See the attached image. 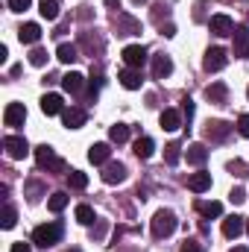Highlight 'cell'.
<instances>
[{"label":"cell","mask_w":249,"mask_h":252,"mask_svg":"<svg viewBox=\"0 0 249 252\" xmlns=\"http://www.w3.org/2000/svg\"><path fill=\"white\" fill-rule=\"evenodd\" d=\"M35 164H38L41 170H47V173H62L64 170V161L53 153V147H47V144L35 147Z\"/></svg>","instance_id":"cell-1"},{"label":"cell","mask_w":249,"mask_h":252,"mask_svg":"<svg viewBox=\"0 0 249 252\" xmlns=\"http://www.w3.org/2000/svg\"><path fill=\"white\" fill-rule=\"evenodd\" d=\"M59 238H62V223H44V226H35L32 229V244H38V247H53V244H59Z\"/></svg>","instance_id":"cell-2"},{"label":"cell","mask_w":249,"mask_h":252,"mask_svg":"<svg viewBox=\"0 0 249 252\" xmlns=\"http://www.w3.org/2000/svg\"><path fill=\"white\" fill-rule=\"evenodd\" d=\"M176 226H179V220L173 211H164V208L156 211V217H153V235L156 238H170L176 232Z\"/></svg>","instance_id":"cell-3"},{"label":"cell","mask_w":249,"mask_h":252,"mask_svg":"<svg viewBox=\"0 0 249 252\" xmlns=\"http://www.w3.org/2000/svg\"><path fill=\"white\" fill-rule=\"evenodd\" d=\"M229 64V53L223 50V47H211L208 53H205V59H202V67L208 70V73H217V70H223Z\"/></svg>","instance_id":"cell-4"},{"label":"cell","mask_w":249,"mask_h":252,"mask_svg":"<svg viewBox=\"0 0 249 252\" xmlns=\"http://www.w3.org/2000/svg\"><path fill=\"white\" fill-rule=\"evenodd\" d=\"M3 150L9 153V158H24V156L30 153V144H27V138H21V135H6V138H3Z\"/></svg>","instance_id":"cell-5"},{"label":"cell","mask_w":249,"mask_h":252,"mask_svg":"<svg viewBox=\"0 0 249 252\" xmlns=\"http://www.w3.org/2000/svg\"><path fill=\"white\" fill-rule=\"evenodd\" d=\"M124 62H126V67H141V64L147 62V47L144 44H129V47H124Z\"/></svg>","instance_id":"cell-6"},{"label":"cell","mask_w":249,"mask_h":252,"mask_svg":"<svg viewBox=\"0 0 249 252\" xmlns=\"http://www.w3.org/2000/svg\"><path fill=\"white\" fill-rule=\"evenodd\" d=\"M126 179V167L121 161H106V167H103V182L106 185H121Z\"/></svg>","instance_id":"cell-7"},{"label":"cell","mask_w":249,"mask_h":252,"mask_svg":"<svg viewBox=\"0 0 249 252\" xmlns=\"http://www.w3.org/2000/svg\"><path fill=\"white\" fill-rule=\"evenodd\" d=\"M24 121H27V109H24V103H9L6 112H3V124L6 126H24Z\"/></svg>","instance_id":"cell-8"},{"label":"cell","mask_w":249,"mask_h":252,"mask_svg":"<svg viewBox=\"0 0 249 252\" xmlns=\"http://www.w3.org/2000/svg\"><path fill=\"white\" fill-rule=\"evenodd\" d=\"M208 30H211L214 35H232V32H235V21H232L229 15H214V18L208 21Z\"/></svg>","instance_id":"cell-9"},{"label":"cell","mask_w":249,"mask_h":252,"mask_svg":"<svg viewBox=\"0 0 249 252\" xmlns=\"http://www.w3.org/2000/svg\"><path fill=\"white\" fill-rule=\"evenodd\" d=\"M229 132H232V126L226 124V121H208L205 124V138L208 141H226Z\"/></svg>","instance_id":"cell-10"},{"label":"cell","mask_w":249,"mask_h":252,"mask_svg":"<svg viewBox=\"0 0 249 252\" xmlns=\"http://www.w3.org/2000/svg\"><path fill=\"white\" fill-rule=\"evenodd\" d=\"M247 229V220L244 217H238V214H232V217H226L223 220V235L229 238V241H235V238H241V232Z\"/></svg>","instance_id":"cell-11"},{"label":"cell","mask_w":249,"mask_h":252,"mask_svg":"<svg viewBox=\"0 0 249 252\" xmlns=\"http://www.w3.org/2000/svg\"><path fill=\"white\" fill-rule=\"evenodd\" d=\"M170 73H173L170 56H167V53H156V56H153V76H156V79H164V76H170Z\"/></svg>","instance_id":"cell-12"},{"label":"cell","mask_w":249,"mask_h":252,"mask_svg":"<svg viewBox=\"0 0 249 252\" xmlns=\"http://www.w3.org/2000/svg\"><path fill=\"white\" fill-rule=\"evenodd\" d=\"M187 188L193 190V193H205V190L211 188V173H205V170L190 173V176H187Z\"/></svg>","instance_id":"cell-13"},{"label":"cell","mask_w":249,"mask_h":252,"mask_svg":"<svg viewBox=\"0 0 249 252\" xmlns=\"http://www.w3.org/2000/svg\"><path fill=\"white\" fill-rule=\"evenodd\" d=\"M235 56H249V27H235Z\"/></svg>","instance_id":"cell-14"},{"label":"cell","mask_w":249,"mask_h":252,"mask_svg":"<svg viewBox=\"0 0 249 252\" xmlns=\"http://www.w3.org/2000/svg\"><path fill=\"white\" fill-rule=\"evenodd\" d=\"M41 112H44V115H62L64 112L62 94H44V97H41Z\"/></svg>","instance_id":"cell-15"},{"label":"cell","mask_w":249,"mask_h":252,"mask_svg":"<svg viewBox=\"0 0 249 252\" xmlns=\"http://www.w3.org/2000/svg\"><path fill=\"white\" fill-rule=\"evenodd\" d=\"M18 38H21V44H35L38 38H41V27L38 24H24L21 30H18Z\"/></svg>","instance_id":"cell-16"},{"label":"cell","mask_w":249,"mask_h":252,"mask_svg":"<svg viewBox=\"0 0 249 252\" xmlns=\"http://www.w3.org/2000/svg\"><path fill=\"white\" fill-rule=\"evenodd\" d=\"M205 161H208V150H205V144H190V147H187V164L202 167Z\"/></svg>","instance_id":"cell-17"},{"label":"cell","mask_w":249,"mask_h":252,"mask_svg":"<svg viewBox=\"0 0 249 252\" xmlns=\"http://www.w3.org/2000/svg\"><path fill=\"white\" fill-rule=\"evenodd\" d=\"M118 79H121V85H124L126 91H138V88H141V82H144V79H141V73H138L135 67L121 70V76H118Z\"/></svg>","instance_id":"cell-18"},{"label":"cell","mask_w":249,"mask_h":252,"mask_svg":"<svg viewBox=\"0 0 249 252\" xmlns=\"http://www.w3.org/2000/svg\"><path fill=\"white\" fill-rule=\"evenodd\" d=\"M82 85H85V76H82V73H76V70H70V73H64V76H62V88H64V91H70V94H79V91H82Z\"/></svg>","instance_id":"cell-19"},{"label":"cell","mask_w":249,"mask_h":252,"mask_svg":"<svg viewBox=\"0 0 249 252\" xmlns=\"http://www.w3.org/2000/svg\"><path fill=\"white\" fill-rule=\"evenodd\" d=\"M179 126H182V115H179L176 109H164V112H161V129H164V132H176Z\"/></svg>","instance_id":"cell-20"},{"label":"cell","mask_w":249,"mask_h":252,"mask_svg":"<svg viewBox=\"0 0 249 252\" xmlns=\"http://www.w3.org/2000/svg\"><path fill=\"white\" fill-rule=\"evenodd\" d=\"M205 97H208L211 103L223 106V103H226V97H229V88H226L223 82H214V85H208V88H205Z\"/></svg>","instance_id":"cell-21"},{"label":"cell","mask_w":249,"mask_h":252,"mask_svg":"<svg viewBox=\"0 0 249 252\" xmlns=\"http://www.w3.org/2000/svg\"><path fill=\"white\" fill-rule=\"evenodd\" d=\"M109 156H112L109 144H94V147L88 150V161H91V164H106V161H109Z\"/></svg>","instance_id":"cell-22"},{"label":"cell","mask_w":249,"mask_h":252,"mask_svg":"<svg viewBox=\"0 0 249 252\" xmlns=\"http://www.w3.org/2000/svg\"><path fill=\"white\" fill-rule=\"evenodd\" d=\"M62 121H64L67 129H79V126L85 124V112H82V109H64Z\"/></svg>","instance_id":"cell-23"},{"label":"cell","mask_w":249,"mask_h":252,"mask_svg":"<svg viewBox=\"0 0 249 252\" xmlns=\"http://www.w3.org/2000/svg\"><path fill=\"white\" fill-rule=\"evenodd\" d=\"M56 59L64 62V64H70V62H76V59H79V50H76L73 44H59V47H56Z\"/></svg>","instance_id":"cell-24"},{"label":"cell","mask_w":249,"mask_h":252,"mask_svg":"<svg viewBox=\"0 0 249 252\" xmlns=\"http://www.w3.org/2000/svg\"><path fill=\"white\" fill-rule=\"evenodd\" d=\"M38 12H41V18H47V21H56V18H59V3H56V0H38Z\"/></svg>","instance_id":"cell-25"},{"label":"cell","mask_w":249,"mask_h":252,"mask_svg":"<svg viewBox=\"0 0 249 252\" xmlns=\"http://www.w3.org/2000/svg\"><path fill=\"white\" fill-rule=\"evenodd\" d=\"M153 150H156L153 138H138V141H135V156H138V158H150Z\"/></svg>","instance_id":"cell-26"},{"label":"cell","mask_w":249,"mask_h":252,"mask_svg":"<svg viewBox=\"0 0 249 252\" xmlns=\"http://www.w3.org/2000/svg\"><path fill=\"white\" fill-rule=\"evenodd\" d=\"M67 185H70L73 190L88 188V176H85L82 170H70V173H67Z\"/></svg>","instance_id":"cell-27"},{"label":"cell","mask_w":249,"mask_h":252,"mask_svg":"<svg viewBox=\"0 0 249 252\" xmlns=\"http://www.w3.org/2000/svg\"><path fill=\"white\" fill-rule=\"evenodd\" d=\"M109 138H112L115 144H126V141H129V126L126 124H115L112 129H109Z\"/></svg>","instance_id":"cell-28"},{"label":"cell","mask_w":249,"mask_h":252,"mask_svg":"<svg viewBox=\"0 0 249 252\" xmlns=\"http://www.w3.org/2000/svg\"><path fill=\"white\" fill-rule=\"evenodd\" d=\"M179 158H182V147H179L176 141H173V144H167V147H164V161L173 167V164H179Z\"/></svg>","instance_id":"cell-29"},{"label":"cell","mask_w":249,"mask_h":252,"mask_svg":"<svg viewBox=\"0 0 249 252\" xmlns=\"http://www.w3.org/2000/svg\"><path fill=\"white\" fill-rule=\"evenodd\" d=\"M196 208H199L202 217H220L223 214V205L220 202H196Z\"/></svg>","instance_id":"cell-30"},{"label":"cell","mask_w":249,"mask_h":252,"mask_svg":"<svg viewBox=\"0 0 249 252\" xmlns=\"http://www.w3.org/2000/svg\"><path fill=\"white\" fill-rule=\"evenodd\" d=\"M64 205H67V193H64V190H56V193H50V199H47V208H50V211H56V214H59Z\"/></svg>","instance_id":"cell-31"},{"label":"cell","mask_w":249,"mask_h":252,"mask_svg":"<svg viewBox=\"0 0 249 252\" xmlns=\"http://www.w3.org/2000/svg\"><path fill=\"white\" fill-rule=\"evenodd\" d=\"M76 220H79L82 226H91V223H94V208H91V205H85V202H82V205H76Z\"/></svg>","instance_id":"cell-32"},{"label":"cell","mask_w":249,"mask_h":252,"mask_svg":"<svg viewBox=\"0 0 249 252\" xmlns=\"http://www.w3.org/2000/svg\"><path fill=\"white\" fill-rule=\"evenodd\" d=\"M15 223H18V211L6 202L3 205V229H15Z\"/></svg>","instance_id":"cell-33"},{"label":"cell","mask_w":249,"mask_h":252,"mask_svg":"<svg viewBox=\"0 0 249 252\" xmlns=\"http://www.w3.org/2000/svg\"><path fill=\"white\" fill-rule=\"evenodd\" d=\"M30 64H35V67H44V64H47V50L35 47V50L30 53Z\"/></svg>","instance_id":"cell-34"},{"label":"cell","mask_w":249,"mask_h":252,"mask_svg":"<svg viewBox=\"0 0 249 252\" xmlns=\"http://www.w3.org/2000/svg\"><path fill=\"white\" fill-rule=\"evenodd\" d=\"M32 6V0H9V9L12 12H27Z\"/></svg>","instance_id":"cell-35"},{"label":"cell","mask_w":249,"mask_h":252,"mask_svg":"<svg viewBox=\"0 0 249 252\" xmlns=\"http://www.w3.org/2000/svg\"><path fill=\"white\" fill-rule=\"evenodd\" d=\"M238 132H241L244 138H249V115H241V118H238Z\"/></svg>","instance_id":"cell-36"},{"label":"cell","mask_w":249,"mask_h":252,"mask_svg":"<svg viewBox=\"0 0 249 252\" xmlns=\"http://www.w3.org/2000/svg\"><path fill=\"white\" fill-rule=\"evenodd\" d=\"M229 199H232L235 205H241V202L247 199V190H244V188H235V190H232V193H229Z\"/></svg>","instance_id":"cell-37"},{"label":"cell","mask_w":249,"mask_h":252,"mask_svg":"<svg viewBox=\"0 0 249 252\" xmlns=\"http://www.w3.org/2000/svg\"><path fill=\"white\" fill-rule=\"evenodd\" d=\"M182 115H185L187 121L193 118V103H190V100H182Z\"/></svg>","instance_id":"cell-38"},{"label":"cell","mask_w":249,"mask_h":252,"mask_svg":"<svg viewBox=\"0 0 249 252\" xmlns=\"http://www.w3.org/2000/svg\"><path fill=\"white\" fill-rule=\"evenodd\" d=\"M182 252H202V247H199L196 241H185V247H182Z\"/></svg>","instance_id":"cell-39"},{"label":"cell","mask_w":249,"mask_h":252,"mask_svg":"<svg viewBox=\"0 0 249 252\" xmlns=\"http://www.w3.org/2000/svg\"><path fill=\"white\" fill-rule=\"evenodd\" d=\"M9 252H32V250H30V244L18 241V244H12V250H9Z\"/></svg>","instance_id":"cell-40"},{"label":"cell","mask_w":249,"mask_h":252,"mask_svg":"<svg viewBox=\"0 0 249 252\" xmlns=\"http://www.w3.org/2000/svg\"><path fill=\"white\" fill-rule=\"evenodd\" d=\"M161 35H167V38H170V35H176V27H173V24H167V27H161Z\"/></svg>","instance_id":"cell-41"},{"label":"cell","mask_w":249,"mask_h":252,"mask_svg":"<svg viewBox=\"0 0 249 252\" xmlns=\"http://www.w3.org/2000/svg\"><path fill=\"white\" fill-rule=\"evenodd\" d=\"M106 6L109 9H121V0H106Z\"/></svg>","instance_id":"cell-42"},{"label":"cell","mask_w":249,"mask_h":252,"mask_svg":"<svg viewBox=\"0 0 249 252\" xmlns=\"http://www.w3.org/2000/svg\"><path fill=\"white\" fill-rule=\"evenodd\" d=\"M232 252H249V250H247V247H235Z\"/></svg>","instance_id":"cell-43"},{"label":"cell","mask_w":249,"mask_h":252,"mask_svg":"<svg viewBox=\"0 0 249 252\" xmlns=\"http://www.w3.org/2000/svg\"><path fill=\"white\" fill-rule=\"evenodd\" d=\"M132 3H147V0H132Z\"/></svg>","instance_id":"cell-44"},{"label":"cell","mask_w":249,"mask_h":252,"mask_svg":"<svg viewBox=\"0 0 249 252\" xmlns=\"http://www.w3.org/2000/svg\"><path fill=\"white\" fill-rule=\"evenodd\" d=\"M247 232H249V220H247Z\"/></svg>","instance_id":"cell-45"},{"label":"cell","mask_w":249,"mask_h":252,"mask_svg":"<svg viewBox=\"0 0 249 252\" xmlns=\"http://www.w3.org/2000/svg\"><path fill=\"white\" fill-rule=\"evenodd\" d=\"M247 97H249V88H247Z\"/></svg>","instance_id":"cell-46"},{"label":"cell","mask_w":249,"mask_h":252,"mask_svg":"<svg viewBox=\"0 0 249 252\" xmlns=\"http://www.w3.org/2000/svg\"><path fill=\"white\" fill-rule=\"evenodd\" d=\"M73 252H76V250H73Z\"/></svg>","instance_id":"cell-47"}]
</instances>
